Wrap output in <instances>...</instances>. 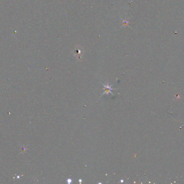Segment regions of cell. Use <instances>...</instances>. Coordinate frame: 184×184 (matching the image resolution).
Here are the masks:
<instances>
[{
    "mask_svg": "<svg viewBox=\"0 0 184 184\" xmlns=\"http://www.w3.org/2000/svg\"><path fill=\"white\" fill-rule=\"evenodd\" d=\"M103 85L104 86V89H105V91L104 92V93L103 94H106V95H108L109 93H110L112 95H114V94L111 92V90H114L113 89L111 88V86H112V85H109V84H103Z\"/></svg>",
    "mask_w": 184,
    "mask_h": 184,
    "instance_id": "6da1fadb",
    "label": "cell"
},
{
    "mask_svg": "<svg viewBox=\"0 0 184 184\" xmlns=\"http://www.w3.org/2000/svg\"><path fill=\"white\" fill-rule=\"evenodd\" d=\"M67 182L68 184H70V183H72V180L71 179H68L67 180Z\"/></svg>",
    "mask_w": 184,
    "mask_h": 184,
    "instance_id": "7a4b0ae2",
    "label": "cell"
},
{
    "mask_svg": "<svg viewBox=\"0 0 184 184\" xmlns=\"http://www.w3.org/2000/svg\"><path fill=\"white\" fill-rule=\"evenodd\" d=\"M81 181H82V180H81V179H79V182H80V183H81Z\"/></svg>",
    "mask_w": 184,
    "mask_h": 184,
    "instance_id": "3957f363",
    "label": "cell"
},
{
    "mask_svg": "<svg viewBox=\"0 0 184 184\" xmlns=\"http://www.w3.org/2000/svg\"><path fill=\"white\" fill-rule=\"evenodd\" d=\"M124 181H123V180H121V183H123V182Z\"/></svg>",
    "mask_w": 184,
    "mask_h": 184,
    "instance_id": "277c9868",
    "label": "cell"
}]
</instances>
